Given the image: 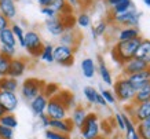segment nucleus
<instances>
[{"label":"nucleus","instance_id":"obj_35","mask_svg":"<svg viewBox=\"0 0 150 139\" xmlns=\"http://www.w3.org/2000/svg\"><path fill=\"white\" fill-rule=\"evenodd\" d=\"M10 63L11 59L8 57H6L0 52V77H6L8 76V70H10Z\"/></svg>","mask_w":150,"mask_h":139},{"label":"nucleus","instance_id":"obj_23","mask_svg":"<svg viewBox=\"0 0 150 139\" xmlns=\"http://www.w3.org/2000/svg\"><path fill=\"white\" fill-rule=\"evenodd\" d=\"M98 59H99V63H98V67H96V70H98V73H99L100 79H102V81H103L105 84L112 85V84H113V77H112V73H110L109 67L106 66V63L103 62L102 57H99Z\"/></svg>","mask_w":150,"mask_h":139},{"label":"nucleus","instance_id":"obj_51","mask_svg":"<svg viewBox=\"0 0 150 139\" xmlns=\"http://www.w3.org/2000/svg\"><path fill=\"white\" fill-rule=\"evenodd\" d=\"M3 114H6V110H4V109H3V106L0 105V117L3 116Z\"/></svg>","mask_w":150,"mask_h":139},{"label":"nucleus","instance_id":"obj_38","mask_svg":"<svg viewBox=\"0 0 150 139\" xmlns=\"http://www.w3.org/2000/svg\"><path fill=\"white\" fill-rule=\"evenodd\" d=\"M44 138L46 139H70V136L66 134H61V132L51 130V128H47L44 131Z\"/></svg>","mask_w":150,"mask_h":139},{"label":"nucleus","instance_id":"obj_32","mask_svg":"<svg viewBox=\"0 0 150 139\" xmlns=\"http://www.w3.org/2000/svg\"><path fill=\"white\" fill-rule=\"evenodd\" d=\"M52 52H54V45L44 44V47H43V50H41V52H40V59L47 63H52L54 62V55H52Z\"/></svg>","mask_w":150,"mask_h":139},{"label":"nucleus","instance_id":"obj_34","mask_svg":"<svg viewBox=\"0 0 150 139\" xmlns=\"http://www.w3.org/2000/svg\"><path fill=\"white\" fill-rule=\"evenodd\" d=\"M137 132L141 139H150V124L142 121L137 124Z\"/></svg>","mask_w":150,"mask_h":139},{"label":"nucleus","instance_id":"obj_56","mask_svg":"<svg viewBox=\"0 0 150 139\" xmlns=\"http://www.w3.org/2000/svg\"><path fill=\"white\" fill-rule=\"evenodd\" d=\"M1 1H3V0H0V3H1Z\"/></svg>","mask_w":150,"mask_h":139},{"label":"nucleus","instance_id":"obj_24","mask_svg":"<svg viewBox=\"0 0 150 139\" xmlns=\"http://www.w3.org/2000/svg\"><path fill=\"white\" fill-rule=\"evenodd\" d=\"M0 45H7V47L15 48V45H17V39L14 36L11 28H7V29L0 32Z\"/></svg>","mask_w":150,"mask_h":139},{"label":"nucleus","instance_id":"obj_22","mask_svg":"<svg viewBox=\"0 0 150 139\" xmlns=\"http://www.w3.org/2000/svg\"><path fill=\"white\" fill-rule=\"evenodd\" d=\"M124 114V123H125V128H124V139H137L138 132H137V124L132 121L131 117H128L125 113Z\"/></svg>","mask_w":150,"mask_h":139},{"label":"nucleus","instance_id":"obj_2","mask_svg":"<svg viewBox=\"0 0 150 139\" xmlns=\"http://www.w3.org/2000/svg\"><path fill=\"white\" fill-rule=\"evenodd\" d=\"M135 94H137V91L134 90V87L131 85V83L128 81L125 76L120 77L114 83V95H116V99L120 102L129 105V103L134 102Z\"/></svg>","mask_w":150,"mask_h":139},{"label":"nucleus","instance_id":"obj_30","mask_svg":"<svg viewBox=\"0 0 150 139\" xmlns=\"http://www.w3.org/2000/svg\"><path fill=\"white\" fill-rule=\"evenodd\" d=\"M0 124L7 127V128L14 130V128H17V126H18V120H17V117L14 116L13 113H6V114H3V116L0 117Z\"/></svg>","mask_w":150,"mask_h":139},{"label":"nucleus","instance_id":"obj_20","mask_svg":"<svg viewBox=\"0 0 150 139\" xmlns=\"http://www.w3.org/2000/svg\"><path fill=\"white\" fill-rule=\"evenodd\" d=\"M77 41H79V36L73 29H66V30L59 36V43H61V44L72 47V48H76Z\"/></svg>","mask_w":150,"mask_h":139},{"label":"nucleus","instance_id":"obj_53","mask_svg":"<svg viewBox=\"0 0 150 139\" xmlns=\"http://www.w3.org/2000/svg\"><path fill=\"white\" fill-rule=\"evenodd\" d=\"M145 123H147V124H150V116H149V117H147V118H146V120H145Z\"/></svg>","mask_w":150,"mask_h":139},{"label":"nucleus","instance_id":"obj_50","mask_svg":"<svg viewBox=\"0 0 150 139\" xmlns=\"http://www.w3.org/2000/svg\"><path fill=\"white\" fill-rule=\"evenodd\" d=\"M66 3H68L69 6H77V3H79V0H66Z\"/></svg>","mask_w":150,"mask_h":139},{"label":"nucleus","instance_id":"obj_8","mask_svg":"<svg viewBox=\"0 0 150 139\" xmlns=\"http://www.w3.org/2000/svg\"><path fill=\"white\" fill-rule=\"evenodd\" d=\"M44 85H46V83L39 80V79H28V80H25L22 87H21L22 98L30 102L33 98H36L37 95L43 92Z\"/></svg>","mask_w":150,"mask_h":139},{"label":"nucleus","instance_id":"obj_43","mask_svg":"<svg viewBox=\"0 0 150 139\" xmlns=\"http://www.w3.org/2000/svg\"><path fill=\"white\" fill-rule=\"evenodd\" d=\"M114 124L117 126V128L120 131H124V128H125V123H124V114L123 113H116V116H114Z\"/></svg>","mask_w":150,"mask_h":139},{"label":"nucleus","instance_id":"obj_40","mask_svg":"<svg viewBox=\"0 0 150 139\" xmlns=\"http://www.w3.org/2000/svg\"><path fill=\"white\" fill-rule=\"evenodd\" d=\"M100 95L103 96L105 102L108 103V105H114V103L117 102L116 95H114L113 91H110V90H102V91H100Z\"/></svg>","mask_w":150,"mask_h":139},{"label":"nucleus","instance_id":"obj_36","mask_svg":"<svg viewBox=\"0 0 150 139\" xmlns=\"http://www.w3.org/2000/svg\"><path fill=\"white\" fill-rule=\"evenodd\" d=\"M76 23H77L80 28H90L91 26V17L87 13H80L76 17Z\"/></svg>","mask_w":150,"mask_h":139},{"label":"nucleus","instance_id":"obj_5","mask_svg":"<svg viewBox=\"0 0 150 139\" xmlns=\"http://www.w3.org/2000/svg\"><path fill=\"white\" fill-rule=\"evenodd\" d=\"M125 110H127V116L131 117L135 124L142 123L150 116V101L139 102V103L132 102L129 105H127Z\"/></svg>","mask_w":150,"mask_h":139},{"label":"nucleus","instance_id":"obj_44","mask_svg":"<svg viewBox=\"0 0 150 139\" xmlns=\"http://www.w3.org/2000/svg\"><path fill=\"white\" fill-rule=\"evenodd\" d=\"M40 13L43 14V15H46L47 18H54V17H58V14L55 13L51 7H41Z\"/></svg>","mask_w":150,"mask_h":139},{"label":"nucleus","instance_id":"obj_7","mask_svg":"<svg viewBox=\"0 0 150 139\" xmlns=\"http://www.w3.org/2000/svg\"><path fill=\"white\" fill-rule=\"evenodd\" d=\"M46 114L50 120H62L68 116V108L64 105V102L55 95L52 98H48V103L46 108Z\"/></svg>","mask_w":150,"mask_h":139},{"label":"nucleus","instance_id":"obj_4","mask_svg":"<svg viewBox=\"0 0 150 139\" xmlns=\"http://www.w3.org/2000/svg\"><path fill=\"white\" fill-rule=\"evenodd\" d=\"M100 124H99V117L95 113H88L87 114L86 121L83 123L80 127V135L83 139H96L100 134Z\"/></svg>","mask_w":150,"mask_h":139},{"label":"nucleus","instance_id":"obj_31","mask_svg":"<svg viewBox=\"0 0 150 139\" xmlns=\"http://www.w3.org/2000/svg\"><path fill=\"white\" fill-rule=\"evenodd\" d=\"M10 28H11L14 36H15V39H17V43L23 48V47H25V30L22 29V26L18 25V23H11V26Z\"/></svg>","mask_w":150,"mask_h":139},{"label":"nucleus","instance_id":"obj_16","mask_svg":"<svg viewBox=\"0 0 150 139\" xmlns=\"http://www.w3.org/2000/svg\"><path fill=\"white\" fill-rule=\"evenodd\" d=\"M50 128L54 131H58L61 134L70 135L73 132V124L70 118H62V120H50Z\"/></svg>","mask_w":150,"mask_h":139},{"label":"nucleus","instance_id":"obj_42","mask_svg":"<svg viewBox=\"0 0 150 139\" xmlns=\"http://www.w3.org/2000/svg\"><path fill=\"white\" fill-rule=\"evenodd\" d=\"M0 52L6 57H8L10 59L15 58V48L13 47H7V45H0Z\"/></svg>","mask_w":150,"mask_h":139},{"label":"nucleus","instance_id":"obj_48","mask_svg":"<svg viewBox=\"0 0 150 139\" xmlns=\"http://www.w3.org/2000/svg\"><path fill=\"white\" fill-rule=\"evenodd\" d=\"M36 1L39 3L40 7H50L51 3H52V0H36Z\"/></svg>","mask_w":150,"mask_h":139},{"label":"nucleus","instance_id":"obj_1","mask_svg":"<svg viewBox=\"0 0 150 139\" xmlns=\"http://www.w3.org/2000/svg\"><path fill=\"white\" fill-rule=\"evenodd\" d=\"M141 41L142 37H138V39L128 41H117L113 45V48H112V58H113V61H116L118 65H123L129 59L135 58V52H137Z\"/></svg>","mask_w":150,"mask_h":139},{"label":"nucleus","instance_id":"obj_55","mask_svg":"<svg viewBox=\"0 0 150 139\" xmlns=\"http://www.w3.org/2000/svg\"><path fill=\"white\" fill-rule=\"evenodd\" d=\"M137 139H141V138H139V136H138V138H137Z\"/></svg>","mask_w":150,"mask_h":139},{"label":"nucleus","instance_id":"obj_15","mask_svg":"<svg viewBox=\"0 0 150 139\" xmlns=\"http://www.w3.org/2000/svg\"><path fill=\"white\" fill-rule=\"evenodd\" d=\"M47 103H48V98L46 95L43 94H39L36 98H33L30 101V109H32V113L35 116H41L46 113V108H47Z\"/></svg>","mask_w":150,"mask_h":139},{"label":"nucleus","instance_id":"obj_41","mask_svg":"<svg viewBox=\"0 0 150 139\" xmlns=\"http://www.w3.org/2000/svg\"><path fill=\"white\" fill-rule=\"evenodd\" d=\"M0 139H14V130L0 124Z\"/></svg>","mask_w":150,"mask_h":139},{"label":"nucleus","instance_id":"obj_12","mask_svg":"<svg viewBox=\"0 0 150 139\" xmlns=\"http://www.w3.org/2000/svg\"><path fill=\"white\" fill-rule=\"evenodd\" d=\"M26 69H28V61L25 58H13L11 63H10L8 77L18 79L26 72Z\"/></svg>","mask_w":150,"mask_h":139},{"label":"nucleus","instance_id":"obj_14","mask_svg":"<svg viewBox=\"0 0 150 139\" xmlns=\"http://www.w3.org/2000/svg\"><path fill=\"white\" fill-rule=\"evenodd\" d=\"M128 81L131 83V85L134 87V90L138 91L141 87H143L145 84L150 83V67L142 70L139 73H135V74H131V76L127 77Z\"/></svg>","mask_w":150,"mask_h":139},{"label":"nucleus","instance_id":"obj_26","mask_svg":"<svg viewBox=\"0 0 150 139\" xmlns=\"http://www.w3.org/2000/svg\"><path fill=\"white\" fill-rule=\"evenodd\" d=\"M81 72L87 79H92L95 76L96 72V63L94 62V59L91 58H86L81 61Z\"/></svg>","mask_w":150,"mask_h":139},{"label":"nucleus","instance_id":"obj_49","mask_svg":"<svg viewBox=\"0 0 150 139\" xmlns=\"http://www.w3.org/2000/svg\"><path fill=\"white\" fill-rule=\"evenodd\" d=\"M105 1H106V3H108V4H109L110 7H113V6L117 4V3L120 1V0H105Z\"/></svg>","mask_w":150,"mask_h":139},{"label":"nucleus","instance_id":"obj_18","mask_svg":"<svg viewBox=\"0 0 150 139\" xmlns=\"http://www.w3.org/2000/svg\"><path fill=\"white\" fill-rule=\"evenodd\" d=\"M0 13L8 21L14 19L17 17V6H15V1H13V0H3L0 3Z\"/></svg>","mask_w":150,"mask_h":139},{"label":"nucleus","instance_id":"obj_13","mask_svg":"<svg viewBox=\"0 0 150 139\" xmlns=\"http://www.w3.org/2000/svg\"><path fill=\"white\" fill-rule=\"evenodd\" d=\"M44 26H46L47 32L50 33L51 36H55V37H59L65 30H66L64 22H62V19H61V17L47 18L46 22H44Z\"/></svg>","mask_w":150,"mask_h":139},{"label":"nucleus","instance_id":"obj_28","mask_svg":"<svg viewBox=\"0 0 150 139\" xmlns=\"http://www.w3.org/2000/svg\"><path fill=\"white\" fill-rule=\"evenodd\" d=\"M146 101H150V83L145 84L143 87H141L139 90L137 91V94H135V99H134V102H146Z\"/></svg>","mask_w":150,"mask_h":139},{"label":"nucleus","instance_id":"obj_33","mask_svg":"<svg viewBox=\"0 0 150 139\" xmlns=\"http://www.w3.org/2000/svg\"><path fill=\"white\" fill-rule=\"evenodd\" d=\"M106 32H108V22H106V21H99L95 26L92 28L91 35L94 39H98V37L103 36Z\"/></svg>","mask_w":150,"mask_h":139},{"label":"nucleus","instance_id":"obj_29","mask_svg":"<svg viewBox=\"0 0 150 139\" xmlns=\"http://www.w3.org/2000/svg\"><path fill=\"white\" fill-rule=\"evenodd\" d=\"M57 96H58L62 102H64V105L68 108V110L70 108H76V102H74V96H73L69 91H59L58 94H57Z\"/></svg>","mask_w":150,"mask_h":139},{"label":"nucleus","instance_id":"obj_9","mask_svg":"<svg viewBox=\"0 0 150 139\" xmlns=\"http://www.w3.org/2000/svg\"><path fill=\"white\" fill-rule=\"evenodd\" d=\"M74 50L76 48H72L68 45H55L54 52H52L54 62H57L58 65H62V66H72L74 62Z\"/></svg>","mask_w":150,"mask_h":139},{"label":"nucleus","instance_id":"obj_47","mask_svg":"<svg viewBox=\"0 0 150 139\" xmlns=\"http://www.w3.org/2000/svg\"><path fill=\"white\" fill-rule=\"evenodd\" d=\"M95 105H99V106H105L106 108V105L108 103L105 102V99H103V96L100 95V92H98L96 94V99H95Z\"/></svg>","mask_w":150,"mask_h":139},{"label":"nucleus","instance_id":"obj_37","mask_svg":"<svg viewBox=\"0 0 150 139\" xmlns=\"http://www.w3.org/2000/svg\"><path fill=\"white\" fill-rule=\"evenodd\" d=\"M83 94H84V96H86V99L88 101V102L92 103V105H95V99H96V94H98V91H96L94 87H90V85L84 87Z\"/></svg>","mask_w":150,"mask_h":139},{"label":"nucleus","instance_id":"obj_27","mask_svg":"<svg viewBox=\"0 0 150 139\" xmlns=\"http://www.w3.org/2000/svg\"><path fill=\"white\" fill-rule=\"evenodd\" d=\"M134 7H135V4H134V1H132V0H120L117 4L112 7L110 14H112V15H116V14L125 13V11L134 9Z\"/></svg>","mask_w":150,"mask_h":139},{"label":"nucleus","instance_id":"obj_52","mask_svg":"<svg viewBox=\"0 0 150 139\" xmlns=\"http://www.w3.org/2000/svg\"><path fill=\"white\" fill-rule=\"evenodd\" d=\"M96 139H109V138H108L106 135H99V136H98Z\"/></svg>","mask_w":150,"mask_h":139},{"label":"nucleus","instance_id":"obj_6","mask_svg":"<svg viewBox=\"0 0 150 139\" xmlns=\"http://www.w3.org/2000/svg\"><path fill=\"white\" fill-rule=\"evenodd\" d=\"M44 47V43L41 40L40 35L35 30H28L25 32V47L23 48L28 51V54L33 57V58H37L40 57L41 50Z\"/></svg>","mask_w":150,"mask_h":139},{"label":"nucleus","instance_id":"obj_3","mask_svg":"<svg viewBox=\"0 0 150 139\" xmlns=\"http://www.w3.org/2000/svg\"><path fill=\"white\" fill-rule=\"evenodd\" d=\"M142 17V13H139L135 7L131 10H128L125 13H121V14H116V15H109V19L110 22L116 23L118 26L121 28H138V23H139V19Z\"/></svg>","mask_w":150,"mask_h":139},{"label":"nucleus","instance_id":"obj_17","mask_svg":"<svg viewBox=\"0 0 150 139\" xmlns=\"http://www.w3.org/2000/svg\"><path fill=\"white\" fill-rule=\"evenodd\" d=\"M87 114H88V112L86 110V108H83V106H76V108L73 109L72 116H70V121H72L73 127L80 130V127L83 126V123H84L87 118Z\"/></svg>","mask_w":150,"mask_h":139},{"label":"nucleus","instance_id":"obj_25","mask_svg":"<svg viewBox=\"0 0 150 139\" xmlns=\"http://www.w3.org/2000/svg\"><path fill=\"white\" fill-rule=\"evenodd\" d=\"M18 80L13 77H0V91H10V92H17L18 90Z\"/></svg>","mask_w":150,"mask_h":139},{"label":"nucleus","instance_id":"obj_45","mask_svg":"<svg viewBox=\"0 0 150 139\" xmlns=\"http://www.w3.org/2000/svg\"><path fill=\"white\" fill-rule=\"evenodd\" d=\"M39 120H40V126L43 127L44 130L50 128V118H48V116H47L46 113L41 114V116H39Z\"/></svg>","mask_w":150,"mask_h":139},{"label":"nucleus","instance_id":"obj_19","mask_svg":"<svg viewBox=\"0 0 150 139\" xmlns=\"http://www.w3.org/2000/svg\"><path fill=\"white\" fill-rule=\"evenodd\" d=\"M135 58L141 59V61H143L145 63L150 65V40L142 39L141 44H139L137 52H135Z\"/></svg>","mask_w":150,"mask_h":139},{"label":"nucleus","instance_id":"obj_39","mask_svg":"<svg viewBox=\"0 0 150 139\" xmlns=\"http://www.w3.org/2000/svg\"><path fill=\"white\" fill-rule=\"evenodd\" d=\"M59 92V88L57 84H46L44 85V90H43V94L46 95L47 98H52Z\"/></svg>","mask_w":150,"mask_h":139},{"label":"nucleus","instance_id":"obj_54","mask_svg":"<svg viewBox=\"0 0 150 139\" xmlns=\"http://www.w3.org/2000/svg\"><path fill=\"white\" fill-rule=\"evenodd\" d=\"M13 1H18V0H13Z\"/></svg>","mask_w":150,"mask_h":139},{"label":"nucleus","instance_id":"obj_10","mask_svg":"<svg viewBox=\"0 0 150 139\" xmlns=\"http://www.w3.org/2000/svg\"><path fill=\"white\" fill-rule=\"evenodd\" d=\"M18 96L15 92L10 91H0V105L3 106L6 113H14L18 108Z\"/></svg>","mask_w":150,"mask_h":139},{"label":"nucleus","instance_id":"obj_46","mask_svg":"<svg viewBox=\"0 0 150 139\" xmlns=\"http://www.w3.org/2000/svg\"><path fill=\"white\" fill-rule=\"evenodd\" d=\"M11 26V23H10V21L6 17H3L1 14H0V32L4 30V29H7V28Z\"/></svg>","mask_w":150,"mask_h":139},{"label":"nucleus","instance_id":"obj_57","mask_svg":"<svg viewBox=\"0 0 150 139\" xmlns=\"http://www.w3.org/2000/svg\"><path fill=\"white\" fill-rule=\"evenodd\" d=\"M0 14H1V13H0Z\"/></svg>","mask_w":150,"mask_h":139},{"label":"nucleus","instance_id":"obj_11","mask_svg":"<svg viewBox=\"0 0 150 139\" xmlns=\"http://www.w3.org/2000/svg\"><path fill=\"white\" fill-rule=\"evenodd\" d=\"M121 66H123V74L125 77H128V76H131V74L139 73L142 70L147 69V67H150V65H147V63H145L143 61H141V59H138V58H132L129 61H127L125 63H123Z\"/></svg>","mask_w":150,"mask_h":139},{"label":"nucleus","instance_id":"obj_21","mask_svg":"<svg viewBox=\"0 0 150 139\" xmlns=\"http://www.w3.org/2000/svg\"><path fill=\"white\" fill-rule=\"evenodd\" d=\"M118 41H128V40H134L141 37V32L138 28H121L118 30Z\"/></svg>","mask_w":150,"mask_h":139}]
</instances>
